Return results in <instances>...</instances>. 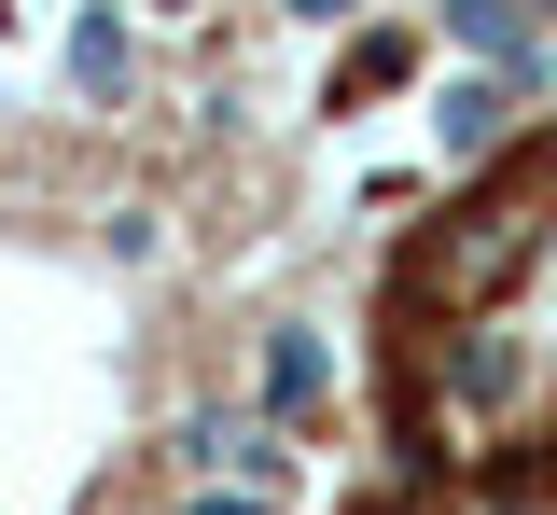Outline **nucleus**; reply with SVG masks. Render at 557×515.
<instances>
[{
  "label": "nucleus",
  "instance_id": "obj_1",
  "mask_svg": "<svg viewBox=\"0 0 557 515\" xmlns=\"http://www.w3.org/2000/svg\"><path fill=\"white\" fill-rule=\"evenodd\" d=\"M530 265H544V223L516 210V196H474L460 223H432V237H418L405 293H418V306H446V321H474V306H487V293H516Z\"/></svg>",
  "mask_w": 557,
  "mask_h": 515
},
{
  "label": "nucleus",
  "instance_id": "obj_2",
  "mask_svg": "<svg viewBox=\"0 0 557 515\" xmlns=\"http://www.w3.org/2000/svg\"><path fill=\"white\" fill-rule=\"evenodd\" d=\"M432 42H446V56H460V71H502V84H530V98H544V14H530V0H432Z\"/></svg>",
  "mask_w": 557,
  "mask_h": 515
},
{
  "label": "nucleus",
  "instance_id": "obj_3",
  "mask_svg": "<svg viewBox=\"0 0 557 515\" xmlns=\"http://www.w3.org/2000/svg\"><path fill=\"white\" fill-rule=\"evenodd\" d=\"M516 112H530V84H502V71H446V84H432V153H446V167H487V153L516 140Z\"/></svg>",
  "mask_w": 557,
  "mask_h": 515
},
{
  "label": "nucleus",
  "instance_id": "obj_4",
  "mask_svg": "<svg viewBox=\"0 0 557 515\" xmlns=\"http://www.w3.org/2000/svg\"><path fill=\"white\" fill-rule=\"evenodd\" d=\"M432 390H446V404H516V390H530V349H516L502 321H446V335H432Z\"/></svg>",
  "mask_w": 557,
  "mask_h": 515
},
{
  "label": "nucleus",
  "instance_id": "obj_5",
  "mask_svg": "<svg viewBox=\"0 0 557 515\" xmlns=\"http://www.w3.org/2000/svg\"><path fill=\"white\" fill-rule=\"evenodd\" d=\"M251 390H265V418H307V404L335 390V349H321L307 321H278V335H265V363H251Z\"/></svg>",
  "mask_w": 557,
  "mask_h": 515
},
{
  "label": "nucleus",
  "instance_id": "obj_6",
  "mask_svg": "<svg viewBox=\"0 0 557 515\" xmlns=\"http://www.w3.org/2000/svg\"><path fill=\"white\" fill-rule=\"evenodd\" d=\"M126 71H139L126 0H84V14H70V84H84V98H126Z\"/></svg>",
  "mask_w": 557,
  "mask_h": 515
},
{
  "label": "nucleus",
  "instance_id": "obj_7",
  "mask_svg": "<svg viewBox=\"0 0 557 515\" xmlns=\"http://www.w3.org/2000/svg\"><path fill=\"white\" fill-rule=\"evenodd\" d=\"M405 71H418V28H376V42H348V71H335V112H362V98H391Z\"/></svg>",
  "mask_w": 557,
  "mask_h": 515
},
{
  "label": "nucleus",
  "instance_id": "obj_8",
  "mask_svg": "<svg viewBox=\"0 0 557 515\" xmlns=\"http://www.w3.org/2000/svg\"><path fill=\"white\" fill-rule=\"evenodd\" d=\"M293 14H307V28H348V14H362V0H293Z\"/></svg>",
  "mask_w": 557,
  "mask_h": 515
}]
</instances>
